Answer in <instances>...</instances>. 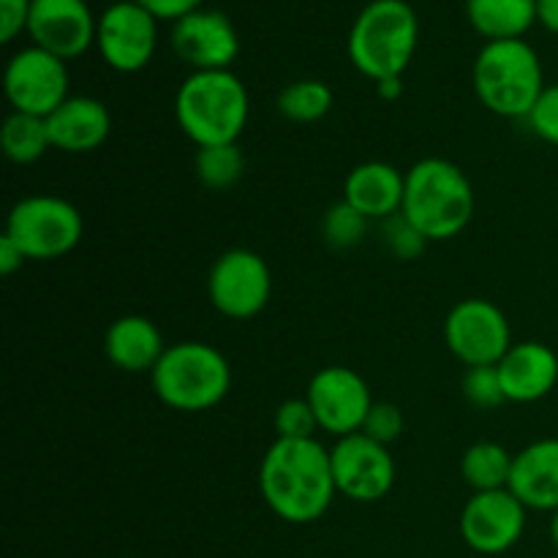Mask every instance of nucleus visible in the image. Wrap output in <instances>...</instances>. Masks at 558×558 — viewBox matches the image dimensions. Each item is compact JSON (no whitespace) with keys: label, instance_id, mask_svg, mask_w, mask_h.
Segmentation results:
<instances>
[{"label":"nucleus","instance_id":"obj_5","mask_svg":"<svg viewBox=\"0 0 558 558\" xmlns=\"http://www.w3.org/2000/svg\"><path fill=\"white\" fill-rule=\"evenodd\" d=\"M472 85L480 104L499 118H529L545 85L537 49L523 38L488 41L472 69Z\"/></svg>","mask_w":558,"mask_h":558},{"label":"nucleus","instance_id":"obj_20","mask_svg":"<svg viewBox=\"0 0 558 558\" xmlns=\"http://www.w3.org/2000/svg\"><path fill=\"white\" fill-rule=\"evenodd\" d=\"M403 191H407V174L398 172L392 163L365 161L349 172L343 183V199L368 221H387L401 213Z\"/></svg>","mask_w":558,"mask_h":558},{"label":"nucleus","instance_id":"obj_12","mask_svg":"<svg viewBox=\"0 0 558 558\" xmlns=\"http://www.w3.org/2000/svg\"><path fill=\"white\" fill-rule=\"evenodd\" d=\"M96 47L109 69L136 74L156 54L158 20L136 0H118L98 16Z\"/></svg>","mask_w":558,"mask_h":558},{"label":"nucleus","instance_id":"obj_14","mask_svg":"<svg viewBox=\"0 0 558 558\" xmlns=\"http://www.w3.org/2000/svg\"><path fill=\"white\" fill-rule=\"evenodd\" d=\"M526 507L510 488L474 494L461 512V537L483 556H501L521 543Z\"/></svg>","mask_w":558,"mask_h":558},{"label":"nucleus","instance_id":"obj_11","mask_svg":"<svg viewBox=\"0 0 558 558\" xmlns=\"http://www.w3.org/2000/svg\"><path fill=\"white\" fill-rule=\"evenodd\" d=\"M3 87L14 112L49 118L69 98V69L58 54L25 47L5 65Z\"/></svg>","mask_w":558,"mask_h":558},{"label":"nucleus","instance_id":"obj_17","mask_svg":"<svg viewBox=\"0 0 558 558\" xmlns=\"http://www.w3.org/2000/svg\"><path fill=\"white\" fill-rule=\"evenodd\" d=\"M496 368L505 398L512 403L543 401L558 385V354L543 341L512 343Z\"/></svg>","mask_w":558,"mask_h":558},{"label":"nucleus","instance_id":"obj_9","mask_svg":"<svg viewBox=\"0 0 558 558\" xmlns=\"http://www.w3.org/2000/svg\"><path fill=\"white\" fill-rule=\"evenodd\" d=\"M445 343L466 368L499 365L512 349V330L505 311L483 298H469L447 314Z\"/></svg>","mask_w":558,"mask_h":558},{"label":"nucleus","instance_id":"obj_6","mask_svg":"<svg viewBox=\"0 0 558 558\" xmlns=\"http://www.w3.org/2000/svg\"><path fill=\"white\" fill-rule=\"evenodd\" d=\"M153 392L174 412H207L229 396L232 368L216 347L202 341H180L167 347L150 371Z\"/></svg>","mask_w":558,"mask_h":558},{"label":"nucleus","instance_id":"obj_3","mask_svg":"<svg viewBox=\"0 0 558 558\" xmlns=\"http://www.w3.org/2000/svg\"><path fill=\"white\" fill-rule=\"evenodd\" d=\"M251 114L243 80L227 71H194L174 96V118L196 147L234 145Z\"/></svg>","mask_w":558,"mask_h":558},{"label":"nucleus","instance_id":"obj_29","mask_svg":"<svg viewBox=\"0 0 558 558\" xmlns=\"http://www.w3.org/2000/svg\"><path fill=\"white\" fill-rule=\"evenodd\" d=\"M272 428L278 439H316L319 423L305 398H289L276 409Z\"/></svg>","mask_w":558,"mask_h":558},{"label":"nucleus","instance_id":"obj_33","mask_svg":"<svg viewBox=\"0 0 558 558\" xmlns=\"http://www.w3.org/2000/svg\"><path fill=\"white\" fill-rule=\"evenodd\" d=\"M33 0H0V41L11 44L22 31H27Z\"/></svg>","mask_w":558,"mask_h":558},{"label":"nucleus","instance_id":"obj_23","mask_svg":"<svg viewBox=\"0 0 558 558\" xmlns=\"http://www.w3.org/2000/svg\"><path fill=\"white\" fill-rule=\"evenodd\" d=\"M512 458L515 456H510L507 447L496 445V441H477L463 452L461 474L469 488H474V494L501 490L510 485Z\"/></svg>","mask_w":558,"mask_h":558},{"label":"nucleus","instance_id":"obj_1","mask_svg":"<svg viewBox=\"0 0 558 558\" xmlns=\"http://www.w3.org/2000/svg\"><path fill=\"white\" fill-rule=\"evenodd\" d=\"M259 490L281 521H319L338 494L330 450L319 439H276L262 458Z\"/></svg>","mask_w":558,"mask_h":558},{"label":"nucleus","instance_id":"obj_15","mask_svg":"<svg viewBox=\"0 0 558 558\" xmlns=\"http://www.w3.org/2000/svg\"><path fill=\"white\" fill-rule=\"evenodd\" d=\"M98 20L87 0H33L27 36L33 47L58 54L60 60H74L96 44Z\"/></svg>","mask_w":558,"mask_h":558},{"label":"nucleus","instance_id":"obj_38","mask_svg":"<svg viewBox=\"0 0 558 558\" xmlns=\"http://www.w3.org/2000/svg\"><path fill=\"white\" fill-rule=\"evenodd\" d=\"M550 539H554V545L558 548V510L554 512V518H550Z\"/></svg>","mask_w":558,"mask_h":558},{"label":"nucleus","instance_id":"obj_22","mask_svg":"<svg viewBox=\"0 0 558 558\" xmlns=\"http://www.w3.org/2000/svg\"><path fill=\"white\" fill-rule=\"evenodd\" d=\"M466 16L474 33L488 41H512L537 22V0H466Z\"/></svg>","mask_w":558,"mask_h":558},{"label":"nucleus","instance_id":"obj_18","mask_svg":"<svg viewBox=\"0 0 558 558\" xmlns=\"http://www.w3.org/2000/svg\"><path fill=\"white\" fill-rule=\"evenodd\" d=\"M52 147L63 153H93L109 140L112 114L107 104L93 96H69L47 118Z\"/></svg>","mask_w":558,"mask_h":558},{"label":"nucleus","instance_id":"obj_21","mask_svg":"<svg viewBox=\"0 0 558 558\" xmlns=\"http://www.w3.org/2000/svg\"><path fill=\"white\" fill-rule=\"evenodd\" d=\"M104 352L114 368L125 371V374H145V371L156 368L167 347H163V336L153 325V319L129 314L109 325Z\"/></svg>","mask_w":558,"mask_h":558},{"label":"nucleus","instance_id":"obj_26","mask_svg":"<svg viewBox=\"0 0 558 558\" xmlns=\"http://www.w3.org/2000/svg\"><path fill=\"white\" fill-rule=\"evenodd\" d=\"M194 169L202 185H207L213 191H227L243 178L245 156L238 147V142L234 145L199 147L194 158Z\"/></svg>","mask_w":558,"mask_h":558},{"label":"nucleus","instance_id":"obj_13","mask_svg":"<svg viewBox=\"0 0 558 558\" xmlns=\"http://www.w3.org/2000/svg\"><path fill=\"white\" fill-rule=\"evenodd\" d=\"M332 477L338 494L357 505H374L385 499L396 485V461L390 447L379 445L365 434L343 436L330 450Z\"/></svg>","mask_w":558,"mask_h":558},{"label":"nucleus","instance_id":"obj_27","mask_svg":"<svg viewBox=\"0 0 558 558\" xmlns=\"http://www.w3.org/2000/svg\"><path fill=\"white\" fill-rule=\"evenodd\" d=\"M365 232H368V218L354 210L347 199L332 205L322 218V238L338 251L354 248V245L363 243Z\"/></svg>","mask_w":558,"mask_h":558},{"label":"nucleus","instance_id":"obj_16","mask_svg":"<svg viewBox=\"0 0 558 558\" xmlns=\"http://www.w3.org/2000/svg\"><path fill=\"white\" fill-rule=\"evenodd\" d=\"M172 49L194 71H227L240 54V36L227 14L199 9L174 22Z\"/></svg>","mask_w":558,"mask_h":558},{"label":"nucleus","instance_id":"obj_36","mask_svg":"<svg viewBox=\"0 0 558 558\" xmlns=\"http://www.w3.org/2000/svg\"><path fill=\"white\" fill-rule=\"evenodd\" d=\"M537 22L558 36V0H537Z\"/></svg>","mask_w":558,"mask_h":558},{"label":"nucleus","instance_id":"obj_35","mask_svg":"<svg viewBox=\"0 0 558 558\" xmlns=\"http://www.w3.org/2000/svg\"><path fill=\"white\" fill-rule=\"evenodd\" d=\"M22 262H25V254H22V251L3 234V238H0V272H3V276H14L22 267Z\"/></svg>","mask_w":558,"mask_h":558},{"label":"nucleus","instance_id":"obj_19","mask_svg":"<svg viewBox=\"0 0 558 558\" xmlns=\"http://www.w3.org/2000/svg\"><path fill=\"white\" fill-rule=\"evenodd\" d=\"M507 488L526 510H558V439H539L512 458Z\"/></svg>","mask_w":558,"mask_h":558},{"label":"nucleus","instance_id":"obj_24","mask_svg":"<svg viewBox=\"0 0 558 558\" xmlns=\"http://www.w3.org/2000/svg\"><path fill=\"white\" fill-rule=\"evenodd\" d=\"M0 147H3L5 158L14 163H36L44 158V153L52 147L49 140L47 118H36V114L11 112L5 118L3 129H0Z\"/></svg>","mask_w":558,"mask_h":558},{"label":"nucleus","instance_id":"obj_32","mask_svg":"<svg viewBox=\"0 0 558 558\" xmlns=\"http://www.w3.org/2000/svg\"><path fill=\"white\" fill-rule=\"evenodd\" d=\"M529 125L539 140L558 147V85H548L529 114Z\"/></svg>","mask_w":558,"mask_h":558},{"label":"nucleus","instance_id":"obj_28","mask_svg":"<svg viewBox=\"0 0 558 558\" xmlns=\"http://www.w3.org/2000/svg\"><path fill=\"white\" fill-rule=\"evenodd\" d=\"M463 398L472 403L480 412H490V409L501 407L507 401L505 390H501L499 368L496 365H480V368H469L463 374Z\"/></svg>","mask_w":558,"mask_h":558},{"label":"nucleus","instance_id":"obj_34","mask_svg":"<svg viewBox=\"0 0 558 558\" xmlns=\"http://www.w3.org/2000/svg\"><path fill=\"white\" fill-rule=\"evenodd\" d=\"M136 3L150 11L158 22H180L183 16L199 11L205 0H136Z\"/></svg>","mask_w":558,"mask_h":558},{"label":"nucleus","instance_id":"obj_10","mask_svg":"<svg viewBox=\"0 0 558 558\" xmlns=\"http://www.w3.org/2000/svg\"><path fill=\"white\" fill-rule=\"evenodd\" d=\"M305 401L314 409L319 430L336 436V439L360 434L371 407L376 403L371 398L368 381L347 365H330V368L316 371L305 390Z\"/></svg>","mask_w":558,"mask_h":558},{"label":"nucleus","instance_id":"obj_25","mask_svg":"<svg viewBox=\"0 0 558 558\" xmlns=\"http://www.w3.org/2000/svg\"><path fill=\"white\" fill-rule=\"evenodd\" d=\"M332 109V90L322 80H300L278 93V112L294 123H316Z\"/></svg>","mask_w":558,"mask_h":558},{"label":"nucleus","instance_id":"obj_7","mask_svg":"<svg viewBox=\"0 0 558 558\" xmlns=\"http://www.w3.org/2000/svg\"><path fill=\"white\" fill-rule=\"evenodd\" d=\"M85 221L82 213L63 196L33 194L16 202L5 221V238L25 254V259L52 262L80 245Z\"/></svg>","mask_w":558,"mask_h":558},{"label":"nucleus","instance_id":"obj_31","mask_svg":"<svg viewBox=\"0 0 558 558\" xmlns=\"http://www.w3.org/2000/svg\"><path fill=\"white\" fill-rule=\"evenodd\" d=\"M360 434L371 436V439L379 441V445L390 447L392 441L401 439V434H403L401 409H398L396 403H387V401L374 403L368 412V417H365V425Z\"/></svg>","mask_w":558,"mask_h":558},{"label":"nucleus","instance_id":"obj_30","mask_svg":"<svg viewBox=\"0 0 558 558\" xmlns=\"http://www.w3.org/2000/svg\"><path fill=\"white\" fill-rule=\"evenodd\" d=\"M381 238H385L387 251L403 262L417 259V256L425 251V245H428V240H425L423 234H420L417 229L401 216V213L387 218V221H381Z\"/></svg>","mask_w":558,"mask_h":558},{"label":"nucleus","instance_id":"obj_4","mask_svg":"<svg viewBox=\"0 0 558 558\" xmlns=\"http://www.w3.org/2000/svg\"><path fill=\"white\" fill-rule=\"evenodd\" d=\"M420 22L407 0H371L349 31V60L374 82L396 80L412 63Z\"/></svg>","mask_w":558,"mask_h":558},{"label":"nucleus","instance_id":"obj_2","mask_svg":"<svg viewBox=\"0 0 558 558\" xmlns=\"http://www.w3.org/2000/svg\"><path fill=\"white\" fill-rule=\"evenodd\" d=\"M474 189L458 163L447 158H423L407 172L401 216L425 240H452L474 216Z\"/></svg>","mask_w":558,"mask_h":558},{"label":"nucleus","instance_id":"obj_8","mask_svg":"<svg viewBox=\"0 0 558 558\" xmlns=\"http://www.w3.org/2000/svg\"><path fill=\"white\" fill-rule=\"evenodd\" d=\"M272 276L256 251L232 248L218 256L207 276V298L227 319H254L270 303Z\"/></svg>","mask_w":558,"mask_h":558},{"label":"nucleus","instance_id":"obj_37","mask_svg":"<svg viewBox=\"0 0 558 558\" xmlns=\"http://www.w3.org/2000/svg\"><path fill=\"white\" fill-rule=\"evenodd\" d=\"M376 90H379L381 98H398V96H401V93H403L401 76H396V80L376 82Z\"/></svg>","mask_w":558,"mask_h":558}]
</instances>
